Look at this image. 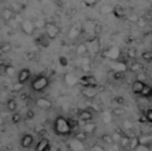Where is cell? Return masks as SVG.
Wrapping results in <instances>:
<instances>
[{
  "instance_id": "1",
  "label": "cell",
  "mask_w": 152,
  "mask_h": 151,
  "mask_svg": "<svg viewBox=\"0 0 152 151\" xmlns=\"http://www.w3.org/2000/svg\"><path fill=\"white\" fill-rule=\"evenodd\" d=\"M72 130V123L67 119L66 117H56V119L53 120V131H55L56 135L59 136H68L71 135Z\"/></svg>"
},
{
  "instance_id": "2",
  "label": "cell",
  "mask_w": 152,
  "mask_h": 151,
  "mask_svg": "<svg viewBox=\"0 0 152 151\" xmlns=\"http://www.w3.org/2000/svg\"><path fill=\"white\" fill-rule=\"evenodd\" d=\"M48 86H50V79H48L45 75H39V76L35 78L31 83V88L35 92H42Z\"/></svg>"
},
{
  "instance_id": "3",
  "label": "cell",
  "mask_w": 152,
  "mask_h": 151,
  "mask_svg": "<svg viewBox=\"0 0 152 151\" xmlns=\"http://www.w3.org/2000/svg\"><path fill=\"white\" fill-rule=\"evenodd\" d=\"M60 27L58 26L56 23H51V21H48V23L44 24V32L47 34V36L50 37L51 40L56 39V37L60 35Z\"/></svg>"
},
{
  "instance_id": "4",
  "label": "cell",
  "mask_w": 152,
  "mask_h": 151,
  "mask_svg": "<svg viewBox=\"0 0 152 151\" xmlns=\"http://www.w3.org/2000/svg\"><path fill=\"white\" fill-rule=\"evenodd\" d=\"M36 24H35V21L29 20V19H24V20L20 21V29L23 31L24 35H28V36H32V35L35 34V31H36Z\"/></svg>"
},
{
  "instance_id": "5",
  "label": "cell",
  "mask_w": 152,
  "mask_h": 151,
  "mask_svg": "<svg viewBox=\"0 0 152 151\" xmlns=\"http://www.w3.org/2000/svg\"><path fill=\"white\" fill-rule=\"evenodd\" d=\"M76 55L79 56V58H87L89 54V48H88V43L87 42H83V43H79L77 45H76V50H75Z\"/></svg>"
},
{
  "instance_id": "6",
  "label": "cell",
  "mask_w": 152,
  "mask_h": 151,
  "mask_svg": "<svg viewBox=\"0 0 152 151\" xmlns=\"http://www.w3.org/2000/svg\"><path fill=\"white\" fill-rule=\"evenodd\" d=\"M81 34H83V24H75V26H72L69 28L68 37L71 40H76Z\"/></svg>"
},
{
  "instance_id": "7",
  "label": "cell",
  "mask_w": 152,
  "mask_h": 151,
  "mask_svg": "<svg viewBox=\"0 0 152 151\" xmlns=\"http://www.w3.org/2000/svg\"><path fill=\"white\" fill-rule=\"evenodd\" d=\"M35 106L40 110H50L52 108V102L48 98H37L35 100Z\"/></svg>"
},
{
  "instance_id": "8",
  "label": "cell",
  "mask_w": 152,
  "mask_h": 151,
  "mask_svg": "<svg viewBox=\"0 0 152 151\" xmlns=\"http://www.w3.org/2000/svg\"><path fill=\"white\" fill-rule=\"evenodd\" d=\"M77 119L80 123L91 122V120H94V114H92L91 110H81L77 115Z\"/></svg>"
},
{
  "instance_id": "9",
  "label": "cell",
  "mask_w": 152,
  "mask_h": 151,
  "mask_svg": "<svg viewBox=\"0 0 152 151\" xmlns=\"http://www.w3.org/2000/svg\"><path fill=\"white\" fill-rule=\"evenodd\" d=\"M87 43H88L89 54L96 55V54L100 51V42H99V37H97V36H95L94 39H91V40H87Z\"/></svg>"
},
{
  "instance_id": "10",
  "label": "cell",
  "mask_w": 152,
  "mask_h": 151,
  "mask_svg": "<svg viewBox=\"0 0 152 151\" xmlns=\"http://www.w3.org/2000/svg\"><path fill=\"white\" fill-rule=\"evenodd\" d=\"M81 94H83L84 98L92 99V98H95V96H96L97 88H96V86H87V87H83V90H81Z\"/></svg>"
},
{
  "instance_id": "11",
  "label": "cell",
  "mask_w": 152,
  "mask_h": 151,
  "mask_svg": "<svg viewBox=\"0 0 152 151\" xmlns=\"http://www.w3.org/2000/svg\"><path fill=\"white\" fill-rule=\"evenodd\" d=\"M0 16H1V19L5 21V23H8L10 20H12V19L15 18V12H13V10L11 7H5L1 10Z\"/></svg>"
},
{
  "instance_id": "12",
  "label": "cell",
  "mask_w": 152,
  "mask_h": 151,
  "mask_svg": "<svg viewBox=\"0 0 152 151\" xmlns=\"http://www.w3.org/2000/svg\"><path fill=\"white\" fill-rule=\"evenodd\" d=\"M51 143L47 138H42L35 146V151H50Z\"/></svg>"
},
{
  "instance_id": "13",
  "label": "cell",
  "mask_w": 152,
  "mask_h": 151,
  "mask_svg": "<svg viewBox=\"0 0 152 151\" xmlns=\"http://www.w3.org/2000/svg\"><path fill=\"white\" fill-rule=\"evenodd\" d=\"M29 78H31V71H29L28 68H21L18 74V82L26 84V83L29 80Z\"/></svg>"
},
{
  "instance_id": "14",
  "label": "cell",
  "mask_w": 152,
  "mask_h": 151,
  "mask_svg": "<svg viewBox=\"0 0 152 151\" xmlns=\"http://www.w3.org/2000/svg\"><path fill=\"white\" fill-rule=\"evenodd\" d=\"M79 83H80L83 87H87V86H96V79H95L94 76H91V75H84V76H81L80 79H79Z\"/></svg>"
},
{
  "instance_id": "15",
  "label": "cell",
  "mask_w": 152,
  "mask_h": 151,
  "mask_svg": "<svg viewBox=\"0 0 152 151\" xmlns=\"http://www.w3.org/2000/svg\"><path fill=\"white\" fill-rule=\"evenodd\" d=\"M34 143V135L31 134H26V135L21 136V141H20V146L23 149H29Z\"/></svg>"
},
{
  "instance_id": "16",
  "label": "cell",
  "mask_w": 152,
  "mask_h": 151,
  "mask_svg": "<svg viewBox=\"0 0 152 151\" xmlns=\"http://www.w3.org/2000/svg\"><path fill=\"white\" fill-rule=\"evenodd\" d=\"M144 86H145V83L143 82V80L136 79L134 83H132V86H131L132 92L136 94V95H140V94H142V91H143V88H144Z\"/></svg>"
},
{
  "instance_id": "17",
  "label": "cell",
  "mask_w": 152,
  "mask_h": 151,
  "mask_svg": "<svg viewBox=\"0 0 152 151\" xmlns=\"http://www.w3.org/2000/svg\"><path fill=\"white\" fill-rule=\"evenodd\" d=\"M81 130L86 131L88 135H91V134H94L95 131H96V123H94L92 120H91V122L83 123V127H81Z\"/></svg>"
},
{
  "instance_id": "18",
  "label": "cell",
  "mask_w": 152,
  "mask_h": 151,
  "mask_svg": "<svg viewBox=\"0 0 152 151\" xmlns=\"http://www.w3.org/2000/svg\"><path fill=\"white\" fill-rule=\"evenodd\" d=\"M36 43H37L39 45H42V47L45 48V47H48V45H50L51 39L47 36V34L44 32V34H42L39 37H36Z\"/></svg>"
},
{
  "instance_id": "19",
  "label": "cell",
  "mask_w": 152,
  "mask_h": 151,
  "mask_svg": "<svg viewBox=\"0 0 152 151\" xmlns=\"http://www.w3.org/2000/svg\"><path fill=\"white\" fill-rule=\"evenodd\" d=\"M112 13L116 16V18H119V19H123L124 16H126V8L123 7V5H115L113 7V10H112Z\"/></svg>"
},
{
  "instance_id": "20",
  "label": "cell",
  "mask_w": 152,
  "mask_h": 151,
  "mask_svg": "<svg viewBox=\"0 0 152 151\" xmlns=\"http://www.w3.org/2000/svg\"><path fill=\"white\" fill-rule=\"evenodd\" d=\"M87 138H88V134L86 133V131H83V130H80V131H76L75 133V141L76 142H84V141H87Z\"/></svg>"
},
{
  "instance_id": "21",
  "label": "cell",
  "mask_w": 152,
  "mask_h": 151,
  "mask_svg": "<svg viewBox=\"0 0 152 151\" xmlns=\"http://www.w3.org/2000/svg\"><path fill=\"white\" fill-rule=\"evenodd\" d=\"M140 144V139H139V136H132L131 138V141H129V146H128V149L131 150V151H135L137 149V146Z\"/></svg>"
},
{
  "instance_id": "22",
  "label": "cell",
  "mask_w": 152,
  "mask_h": 151,
  "mask_svg": "<svg viewBox=\"0 0 152 151\" xmlns=\"http://www.w3.org/2000/svg\"><path fill=\"white\" fill-rule=\"evenodd\" d=\"M16 108H18V102L15 99H10L7 102V110L10 112H16Z\"/></svg>"
},
{
  "instance_id": "23",
  "label": "cell",
  "mask_w": 152,
  "mask_h": 151,
  "mask_svg": "<svg viewBox=\"0 0 152 151\" xmlns=\"http://www.w3.org/2000/svg\"><path fill=\"white\" fill-rule=\"evenodd\" d=\"M129 141H131V138H129L128 135H123L121 139H120V142H119V146H120L121 149H128Z\"/></svg>"
},
{
  "instance_id": "24",
  "label": "cell",
  "mask_w": 152,
  "mask_h": 151,
  "mask_svg": "<svg viewBox=\"0 0 152 151\" xmlns=\"http://www.w3.org/2000/svg\"><path fill=\"white\" fill-rule=\"evenodd\" d=\"M139 139L142 144H148V146L152 144V135H142L139 136Z\"/></svg>"
},
{
  "instance_id": "25",
  "label": "cell",
  "mask_w": 152,
  "mask_h": 151,
  "mask_svg": "<svg viewBox=\"0 0 152 151\" xmlns=\"http://www.w3.org/2000/svg\"><path fill=\"white\" fill-rule=\"evenodd\" d=\"M151 92H152V87L151 86H148V84H145L140 95H142L143 98H151Z\"/></svg>"
},
{
  "instance_id": "26",
  "label": "cell",
  "mask_w": 152,
  "mask_h": 151,
  "mask_svg": "<svg viewBox=\"0 0 152 151\" xmlns=\"http://www.w3.org/2000/svg\"><path fill=\"white\" fill-rule=\"evenodd\" d=\"M11 120H12L13 125H18V123H20V122H21V115H20V114H18V112H12Z\"/></svg>"
},
{
  "instance_id": "27",
  "label": "cell",
  "mask_w": 152,
  "mask_h": 151,
  "mask_svg": "<svg viewBox=\"0 0 152 151\" xmlns=\"http://www.w3.org/2000/svg\"><path fill=\"white\" fill-rule=\"evenodd\" d=\"M142 58L144 62L150 63V62H152V52H150V51H144V52L142 54Z\"/></svg>"
},
{
  "instance_id": "28",
  "label": "cell",
  "mask_w": 152,
  "mask_h": 151,
  "mask_svg": "<svg viewBox=\"0 0 152 151\" xmlns=\"http://www.w3.org/2000/svg\"><path fill=\"white\" fill-rule=\"evenodd\" d=\"M15 72H16V70L13 66H5V74H7L8 76H13Z\"/></svg>"
},
{
  "instance_id": "29",
  "label": "cell",
  "mask_w": 152,
  "mask_h": 151,
  "mask_svg": "<svg viewBox=\"0 0 152 151\" xmlns=\"http://www.w3.org/2000/svg\"><path fill=\"white\" fill-rule=\"evenodd\" d=\"M21 88H23V83H20V82H16L15 84L12 86V88H11V91H12V92H18V91H20Z\"/></svg>"
},
{
  "instance_id": "30",
  "label": "cell",
  "mask_w": 152,
  "mask_h": 151,
  "mask_svg": "<svg viewBox=\"0 0 152 151\" xmlns=\"http://www.w3.org/2000/svg\"><path fill=\"white\" fill-rule=\"evenodd\" d=\"M102 141L104 142V143H107V144H112V143H113L112 135H103V136H102Z\"/></svg>"
},
{
  "instance_id": "31",
  "label": "cell",
  "mask_w": 152,
  "mask_h": 151,
  "mask_svg": "<svg viewBox=\"0 0 152 151\" xmlns=\"http://www.w3.org/2000/svg\"><path fill=\"white\" fill-rule=\"evenodd\" d=\"M11 8L13 10V12L15 13H20L21 10H23V7H21L20 4H16V3H12V4H11Z\"/></svg>"
},
{
  "instance_id": "32",
  "label": "cell",
  "mask_w": 152,
  "mask_h": 151,
  "mask_svg": "<svg viewBox=\"0 0 152 151\" xmlns=\"http://www.w3.org/2000/svg\"><path fill=\"white\" fill-rule=\"evenodd\" d=\"M83 3H84V5H86V7L92 8V7H95V5H96L97 0H83Z\"/></svg>"
},
{
  "instance_id": "33",
  "label": "cell",
  "mask_w": 152,
  "mask_h": 151,
  "mask_svg": "<svg viewBox=\"0 0 152 151\" xmlns=\"http://www.w3.org/2000/svg\"><path fill=\"white\" fill-rule=\"evenodd\" d=\"M135 151H151V146H148V144H142L140 143L139 146H137V149Z\"/></svg>"
},
{
  "instance_id": "34",
  "label": "cell",
  "mask_w": 152,
  "mask_h": 151,
  "mask_svg": "<svg viewBox=\"0 0 152 151\" xmlns=\"http://www.w3.org/2000/svg\"><path fill=\"white\" fill-rule=\"evenodd\" d=\"M140 70H142V64L140 63H134L131 66V71L132 72H139Z\"/></svg>"
},
{
  "instance_id": "35",
  "label": "cell",
  "mask_w": 152,
  "mask_h": 151,
  "mask_svg": "<svg viewBox=\"0 0 152 151\" xmlns=\"http://www.w3.org/2000/svg\"><path fill=\"white\" fill-rule=\"evenodd\" d=\"M1 48H3V51H4V54L5 52H8V51H11V48H12V45L10 44V43H1Z\"/></svg>"
},
{
  "instance_id": "36",
  "label": "cell",
  "mask_w": 152,
  "mask_h": 151,
  "mask_svg": "<svg viewBox=\"0 0 152 151\" xmlns=\"http://www.w3.org/2000/svg\"><path fill=\"white\" fill-rule=\"evenodd\" d=\"M144 115H145V118H147L148 123H152V108H148L147 111L144 112Z\"/></svg>"
},
{
  "instance_id": "37",
  "label": "cell",
  "mask_w": 152,
  "mask_h": 151,
  "mask_svg": "<svg viewBox=\"0 0 152 151\" xmlns=\"http://www.w3.org/2000/svg\"><path fill=\"white\" fill-rule=\"evenodd\" d=\"M124 134H121V133H115V134H112V138H113V142H120V139H121V136H123Z\"/></svg>"
},
{
  "instance_id": "38",
  "label": "cell",
  "mask_w": 152,
  "mask_h": 151,
  "mask_svg": "<svg viewBox=\"0 0 152 151\" xmlns=\"http://www.w3.org/2000/svg\"><path fill=\"white\" fill-rule=\"evenodd\" d=\"M34 117H35V114H34V111H32V110L27 111V114H26V118H27V119H32Z\"/></svg>"
},
{
  "instance_id": "39",
  "label": "cell",
  "mask_w": 152,
  "mask_h": 151,
  "mask_svg": "<svg viewBox=\"0 0 152 151\" xmlns=\"http://www.w3.org/2000/svg\"><path fill=\"white\" fill-rule=\"evenodd\" d=\"M92 151H105L104 149H103L100 144H95L94 147H92Z\"/></svg>"
},
{
  "instance_id": "40",
  "label": "cell",
  "mask_w": 152,
  "mask_h": 151,
  "mask_svg": "<svg viewBox=\"0 0 152 151\" xmlns=\"http://www.w3.org/2000/svg\"><path fill=\"white\" fill-rule=\"evenodd\" d=\"M137 26H139V27H144L145 26V20H144V19H139V20H137Z\"/></svg>"
},
{
  "instance_id": "41",
  "label": "cell",
  "mask_w": 152,
  "mask_h": 151,
  "mask_svg": "<svg viewBox=\"0 0 152 151\" xmlns=\"http://www.w3.org/2000/svg\"><path fill=\"white\" fill-rule=\"evenodd\" d=\"M139 120H140V122H142V123H147V122H148V120H147V118H145V115H142Z\"/></svg>"
},
{
  "instance_id": "42",
  "label": "cell",
  "mask_w": 152,
  "mask_h": 151,
  "mask_svg": "<svg viewBox=\"0 0 152 151\" xmlns=\"http://www.w3.org/2000/svg\"><path fill=\"white\" fill-rule=\"evenodd\" d=\"M124 127L131 128V127H132V123H129V122H124Z\"/></svg>"
},
{
  "instance_id": "43",
  "label": "cell",
  "mask_w": 152,
  "mask_h": 151,
  "mask_svg": "<svg viewBox=\"0 0 152 151\" xmlns=\"http://www.w3.org/2000/svg\"><path fill=\"white\" fill-rule=\"evenodd\" d=\"M50 151H60V150H59V147H56V146H51Z\"/></svg>"
},
{
  "instance_id": "44",
  "label": "cell",
  "mask_w": 152,
  "mask_h": 151,
  "mask_svg": "<svg viewBox=\"0 0 152 151\" xmlns=\"http://www.w3.org/2000/svg\"><path fill=\"white\" fill-rule=\"evenodd\" d=\"M60 64H63V66H66L67 64V60L64 58H60Z\"/></svg>"
},
{
  "instance_id": "45",
  "label": "cell",
  "mask_w": 152,
  "mask_h": 151,
  "mask_svg": "<svg viewBox=\"0 0 152 151\" xmlns=\"http://www.w3.org/2000/svg\"><path fill=\"white\" fill-rule=\"evenodd\" d=\"M134 54H135V50H129V56H135Z\"/></svg>"
},
{
  "instance_id": "46",
  "label": "cell",
  "mask_w": 152,
  "mask_h": 151,
  "mask_svg": "<svg viewBox=\"0 0 152 151\" xmlns=\"http://www.w3.org/2000/svg\"><path fill=\"white\" fill-rule=\"evenodd\" d=\"M1 55H4V51H3V48H1V45H0V56Z\"/></svg>"
},
{
  "instance_id": "47",
  "label": "cell",
  "mask_w": 152,
  "mask_h": 151,
  "mask_svg": "<svg viewBox=\"0 0 152 151\" xmlns=\"http://www.w3.org/2000/svg\"><path fill=\"white\" fill-rule=\"evenodd\" d=\"M151 99H152V92H151Z\"/></svg>"
},
{
  "instance_id": "48",
  "label": "cell",
  "mask_w": 152,
  "mask_h": 151,
  "mask_svg": "<svg viewBox=\"0 0 152 151\" xmlns=\"http://www.w3.org/2000/svg\"><path fill=\"white\" fill-rule=\"evenodd\" d=\"M151 11H152V5H151Z\"/></svg>"
}]
</instances>
